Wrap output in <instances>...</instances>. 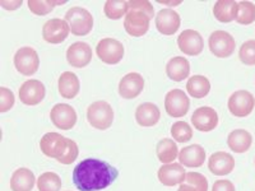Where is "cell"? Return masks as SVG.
Masks as SVG:
<instances>
[{"mask_svg":"<svg viewBox=\"0 0 255 191\" xmlns=\"http://www.w3.org/2000/svg\"><path fill=\"white\" fill-rule=\"evenodd\" d=\"M119 171L110 163L96 158H86L73 171V183L81 191H100L113 185Z\"/></svg>","mask_w":255,"mask_h":191,"instance_id":"1","label":"cell"},{"mask_svg":"<svg viewBox=\"0 0 255 191\" xmlns=\"http://www.w3.org/2000/svg\"><path fill=\"white\" fill-rule=\"evenodd\" d=\"M154 17V9L148 0H131L124 19V28L128 35L140 37L149 29V22Z\"/></svg>","mask_w":255,"mask_h":191,"instance_id":"2","label":"cell"},{"mask_svg":"<svg viewBox=\"0 0 255 191\" xmlns=\"http://www.w3.org/2000/svg\"><path fill=\"white\" fill-rule=\"evenodd\" d=\"M87 120L97 130H108L114 122V110L106 101H96L87 108Z\"/></svg>","mask_w":255,"mask_h":191,"instance_id":"3","label":"cell"},{"mask_svg":"<svg viewBox=\"0 0 255 191\" xmlns=\"http://www.w3.org/2000/svg\"><path fill=\"white\" fill-rule=\"evenodd\" d=\"M65 20L74 36H86L93 28V17L87 9L73 6L65 13Z\"/></svg>","mask_w":255,"mask_h":191,"instance_id":"4","label":"cell"},{"mask_svg":"<svg viewBox=\"0 0 255 191\" xmlns=\"http://www.w3.org/2000/svg\"><path fill=\"white\" fill-rule=\"evenodd\" d=\"M14 67L22 76L31 77L36 74L40 67V58L35 49L29 46L20 47L14 55Z\"/></svg>","mask_w":255,"mask_h":191,"instance_id":"5","label":"cell"},{"mask_svg":"<svg viewBox=\"0 0 255 191\" xmlns=\"http://www.w3.org/2000/svg\"><path fill=\"white\" fill-rule=\"evenodd\" d=\"M208 46L215 56L226 59L234 54L236 47L235 38L226 31H215L211 33L208 40Z\"/></svg>","mask_w":255,"mask_h":191,"instance_id":"6","label":"cell"},{"mask_svg":"<svg viewBox=\"0 0 255 191\" xmlns=\"http://www.w3.org/2000/svg\"><path fill=\"white\" fill-rule=\"evenodd\" d=\"M96 54L100 60L104 61L105 64L115 65V64H119L124 58V46L120 41L115 38H102L96 47Z\"/></svg>","mask_w":255,"mask_h":191,"instance_id":"7","label":"cell"},{"mask_svg":"<svg viewBox=\"0 0 255 191\" xmlns=\"http://www.w3.org/2000/svg\"><path fill=\"white\" fill-rule=\"evenodd\" d=\"M69 138H65L59 133H46L40 140V149L46 157L60 159L67 152Z\"/></svg>","mask_w":255,"mask_h":191,"instance_id":"8","label":"cell"},{"mask_svg":"<svg viewBox=\"0 0 255 191\" xmlns=\"http://www.w3.org/2000/svg\"><path fill=\"white\" fill-rule=\"evenodd\" d=\"M227 107L231 115L236 117H247L255 107L254 96L248 91H236L230 96Z\"/></svg>","mask_w":255,"mask_h":191,"instance_id":"9","label":"cell"},{"mask_svg":"<svg viewBox=\"0 0 255 191\" xmlns=\"http://www.w3.org/2000/svg\"><path fill=\"white\" fill-rule=\"evenodd\" d=\"M190 101L186 93L181 90H172L165 97L166 112L171 117H183L188 113Z\"/></svg>","mask_w":255,"mask_h":191,"instance_id":"10","label":"cell"},{"mask_svg":"<svg viewBox=\"0 0 255 191\" xmlns=\"http://www.w3.org/2000/svg\"><path fill=\"white\" fill-rule=\"evenodd\" d=\"M50 119L60 130H70L77 124V112L70 104L58 103L50 111Z\"/></svg>","mask_w":255,"mask_h":191,"instance_id":"11","label":"cell"},{"mask_svg":"<svg viewBox=\"0 0 255 191\" xmlns=\"http://www.w3.org/2000/svg\"><path fill=\"white\" fill-rule=\"evenodd\" d=\"M70 28L67 20L54 18V19L47 20L42 27V37L49 44L58 45L67 40Z\"/></svg>","mask_w":255,"mask_h":191,"instance_id":"12","label":"cell"},{"mask_svg":"<svg viewBox=\"0 0 255 191\" xmlns=\"http://www.w3.org/2000/svg\"><path fill=\"white\" fill-rule=\"evenodd\" d=\"M177 46L185 55L197 56L204 49V41L202 35L194 29H185L177 37Z\"/></svg>","mask_w":255,"mask_h":191,"instance_id":"13","label":"cell"},{"mask_svg":"<svg viewBox=\"0 0 255 191\" xmlns=\"http://www.w3.org/2000/svg\"><path fill=\"white\" fill-rule=\"evenodd\" d=\"M46 90L44 83L37 79H29L24 82L19 88V99L27 106H36L45 98Z\"/></svg>","mask_w":255,"mask_h":191,"instance_id":"14","label":"cell"},{"mask_svg":"<svg viewBox=\"0 0 255 191\" xmlns=\"http://www.w3.org/2000/svg\"><path fill=\"white\" fill-rule=\"evenodd\" d=\"M191 124L194 125L197 130L203 131V133L215 130L218 125L217 111L209 106L198 107L191 115Z\"/></svg>","mask_w":255,"mask_h":191,"instance_id":"15","label":"cell"},{"mask_svg":"<svg viewBox=\"0 0 255 191\" xmlns=\"http://www.w3.org/2000/svg\"><path fill=\"white\" fill-rule=\"evenodd\" d=\"M67 60L73 68H86L92 60V49L86 42H74L68 47Z\"/></svg>","mask_w":255,"mask_h":191,"instance_id":"16","label":"cell"},{"mask_svg":"<svg viewBox=\"0 0 255 191\" xmlns=\"http://www.w3.org/2000/svg\"><path fill=\"white\" fill-rule=\"evenodd\" d=\"M144 79L139 73H128L119 83V95L124 99H133L142 93Z\"/></svg>","mask_w":255,"mask_h":191,"instance_id":"17","label":"cell"},{"mask_svg":"<svg viewBox=\"0 0 255 191\" xmlns=\"http://www.w3.org/2000/svg\"><path fill=\"white\" fill-rule=\"evenodd\" d=\"M159 183L165 186H175L181 185L185 181V170L183 165L180 163H168V165H162L158 168L157 172Z\"/></svg>","mask_w":255,"mask_h":191,"instance_id":"18","label":"cell"},{"mask_svg":"<svg viewBox=\"0 0 255 191\" xmlns=\"http://www.w3.org/2000/svg\"><path fill=\"white\" fill-rule=\"evenodd\" d=\"M180 23H181L180 15L172 9H162L156 15V28L158 29L159 33L165 36L176 33L177 29L180 28Z\"/></svg>","mask_w":255,"mask_h":191,"instance_id":"19","label":"cell"},{"mask_svg":"<svg viewBox=\"0 0 255 191\" xmlns=\"http://www.w3.org/2000/svg\"><path fill=\"white\" fill-rule=\"evenodd\" d=\"M209 171L216 176H225L234 171L235 159L226 152H216L208 159Z\"/></svg>","mask_w":255,"mask_h":191,"instance_id":"20","label":"cell"},{"mask_svg":"<svg viewBox=\"0 0 255 191\" xmlns=\"http://www.w3.org/2000/svg\"><path fill=\"white\" fill-rule=\"evenodd\" d=\"M179 161L185 167H200L206 161V151L199 144L189 145L180 151Z\"/></svg>","mask_w":255,"mask_h":191,"instance_id":"21","label":"cell"},{"mask_svg":"<svg viewBox=\"0 0 255 191\" xmlns=\"http://www.w3.org/2000/svg\"><path fill=\"white\" fill-rule=\"evenodd\" d=\"M161 119V112L157 104L152 102H144L139 104L135 110V120L136 122L143 127L154 126Z\"/></svg>","mask_w":255,"mask_h":191,"instance_id":"22","label":"cell"},{"mask_svg":"<svg viewBox=\"0 0 255 191\" xmlns=\"http://www.w3.org/2000/svg\"><path fill=\"white\" fill-rule=\"evenodd\" d=\"M58 87L61 97L67 99H72L78 96L79 90H81V82H79L78 77L74 73L64 72L59 77Z\"/></svg>","mask_w":255,"mask_h":191,"instance_id":"23","label":"cell"},{"mask_svg":"<svg viewBox=\"0 0 255 191\" xmlns=\"http://www.w3.org/2000/svg\"><path fill=\"white\" fill-rule=\"evenodd\" d=\"M36 179L33 172L26 167L15 170L10 179V189L12 191H32L35 186Z\"/></svg>","mask_w":255,"mask_h":191,"instance_id":"24","label":"cell"},{"mask_svg":"<svg viewBox=\"0 0 255 191\" xmlns=\"http://www.w3.org/2000/svg\"><path fill=\"white\" fill-rule=\"evenodd\" d=\"M166 74L174 82L184 81L190 74V64L183 56H175L166 65Z\"/></svg>","mask_w":255,"mask_h":191,"instance_id":"25","label":"cell"},{"mask_svg":"<svg viewBox=\"0 0 255 191\" xmlns=\"http://www.w3.org/2000/svg\"><path fill=\"white\" fill-rule=\"evenodd\" d=\"M253 144V136L248 130L236 129L231 131L227 138V145L235 153H245L250 149Z\"/></svg>","mask_w":255,"mask_h":191,"instance_id":"26","label":"cell"},{"mask_svg":"<svg viewBox=\"0 0 255 191\" xmlns=\"http://www.w3.org/2000/svg\"><path fill=\"white\" fill-rule=\"evenodd\" d=\"M239 1L235 0H218L213 6L215 18L221 23H230L236 19Z\"/></svg>","mask_w":255,"mask_h":191,"instance_id":"27","label":"cell"},{"mask_svg":"<svg viewBox=\"0 0 255 191\" xmlns=\"http://www.w3.org/2000/svg\"><path fill=\"white\" fill-rule=\"evenodd\" d=\"M156 153L159 162L162 165H168V163L174 162L175 159L179 157V149H177V145L174 140L165 138V139L159 140L157 143Z\"/></svg>","mask_w":255,"mask_h":191,"instance_id":"28","label":"cell"},{"mask_svg":"<svg viewBox=\"0 0 255 191\" xmlns=\"http://www.w3.org/2000/svg\"><path fill=\"white\" fill-rule=\"evenodd\" d=\"M186 91L194 98H203L211 91V83L207 77L193 76L186 83Z\"/></svg>","mask_w":255,"mask_h":191,"instance_id":"29","label":"cell"},{"mask_svg":"<svg viewBox=\"0 0 255 191\" xmlns=\"http://www.w3.org/2000/svg\"><path fill=\"white\" fill-rule=\"evenodd\" d=\"M129 10V1H119V0H109L105 3V15L110 19H120L127 15Z\"/></svg>","mask_w":255,"mask_h":191,"instance_id":"30","label":"cell"},{"mask_svg":"<svg viewBox=\"0 0 255 191\" xmlns=\"http://www.w3.org/2000/svg\"><path fill=\"white\" fill-rule=\"evenodd\" d=\"M236 22L239 24H252L255 20V4L252 1H239L238 5V15H236Z\"/></svg>","mask_w":255,"mask_h":191,"instance_id":"31","label":"cell"},{"mask_svg":"<svg viewBox=\"0 0 255 191\" xmlns=\"http://www.w3.org/2000/svg\"><path fill=\"white\" fill-rule=\"evenodd\" d=\"M38 191H60L61 180L55 172H45L37 180Z\"/></svg>","mask_w":255,"mask_h":191,"instance_id":"32","label":"cell"},{"mask_svg":"<svg viewBox=\"0 0 255 191\" xmlns=\"http://www.w3.org/2000/svg\"><path fill=\"white\" fill-rule=\"evenodd\" d=\"M28 9L36 15H46L54 10L56 5L65 4V1H51V0H28Z\"/></svg>","mask_w":255,"mask_h":191,"instance_id":"33","label":"cell"},{"mask_svg":"<svg viewBox=\"0 0 255 191\" xmlns=\"http://www.w3.org/2000/svg\"><path fill=\"white\" fill-rule=\"evenodd\" d=\"M171 135L179 143H186L193 138V130L186 121H176L171 126Z\"/></svg>","mask_w":255,"mask_h":191,"instance_id":"34","label":"cell"},{"mask_svg":"<svg viewBox=\"0 0 255 191\" xmlns=\"http://www.w3.org/2000/svg\"><path fill=\"white\" fill-rule=\"evenodd\" d=\"M239 59L245 65H255V40H249L241 45L239 50Z\"/></svg>","mask_w":255,"mask_h":191,"instance_id":"35","label":"cell"},{"mask_svg":"<svg viewBox=\"0 0 255 191\" xmlns=\"http://www.w3.org/2000/svg\"><path fill=\"white\" fill-rule=\"evenodd\" d=\"M184 184L194 188L195 191H208V180L199 172H188Z\"/></svg>","mask_w":255,"mask_h":191,"instance_id":"36","label":"cell"},{"mask_svg":"<svg viewBox=\"0 0 255 191\" xmlns=\"http://www.w3.org/2000/svg\"><path fill=\"white\" fill-rule=\"evenodd\" d=\"M14 106V93L6 87L0 88V112H6Z\"/></svg>","mask_w":255,"mask_h":191,"instance_id":"37","label":"cell"},{"mask_svg":"<svg viewBox=\"0 0 255 191\" xmlns=\"http://www.w3.org/2000/svg\"><path fill=\"white\" fill-rule=\"evenodd\" d=\"M78 154H79L78 145H77V143L74 142V140L70 139L67 152L64 153V156L61 157L60 159H58V162H60L61 165H72V163L78 158Z\"/></svg>","mask_w":255,"mask_h":191,"instance_id":"38","label":"cell"},{"mask_svg":"<svg viewBox=\"0 0 255 191\" xmlns=\"http://www.w3.org/2000/svg\"><path fill=\"white\" fill-rule=\"evenodd\" d=\"M212 191H236L235 185L229 180H218L213 184Z\"/></svg>","mask_w":255,"mask_h":191,"instance_id":"39","label":"cell"},{"mask_svg":"<svg viewBox=\"0 0 255 191\" xmlns=\"http://www.w3.org/2000/svg\"><path fill=\"white\" fill-rule=\"evenodd\" d=\"M0 5L3 6L4 9H6V10H15V9H18L22 5V0H17V1H5V0H1Z\"/></svg>","mask_w":255,"mask_h":191,"instance_id":"40","label":"cell"},{"mask_svg":"<svg viewBox=\"0 0 255 191\" xmlns=\"http://www.w3.org/2000/svg\"><path fill=\"white\" fill-rule=\"evenodd\" d=\"M177 191H195V189L191 188L190 185H186V184H181Z\"/></svg>","mask_w":255,"mask_h":191,"instance_id":"41","label":"cell"},{"mask_svg":"<svg viewBox=\"0 0 255 191\" xmlns=\"http://www.w3.org/2000/svg\"><path fill=\"white\" fill-rule=\"evenodd\" d=\"M159 4H163V5H170V6H175V5H179L180 3H181V1H174V3H172V1H158Z\"/></svg>","mask_w":255,"mask_h":191,"instance_id":"42","label":"cell"}]
</instances>
